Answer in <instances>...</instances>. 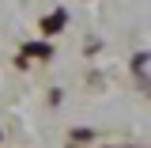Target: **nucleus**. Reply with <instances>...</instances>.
<instances>
[{"label": "nucleus", "instance_id": "1", "mask_svg": "<svg viewBox=\"0 0 151 148\" xmlns=\"http://www.w3.org/2000/svg\"><path fill=\"white\" fill-rule=\"evenodd\" d=\"M60 27H64V12H57L49 23H42V31H60Z\"/></svg>", "mask_w": 151, "mask_h": 148}, {"label": "nucleus", "instance_id": "2", "mask_svg": "<svg viewBox=\"0 0 151 148\" xmlns=\"http://www.w3.org/2000/svg\"><path fill=\"white\" fill-rule=\"evenodd\" d=\"M27 53H34V57H49V46H42V42H34V46H27Z\"/></svg>", "mask_w": 151, "mask_h": 148}]
</instances>
